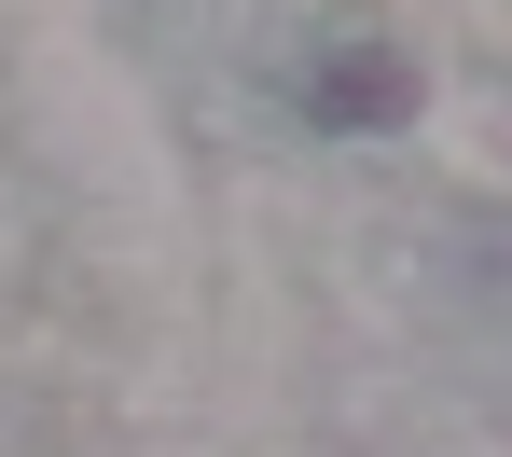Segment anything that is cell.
<instances>
[{
  "mask_svg": "<svg viewBox=\"0 0 512 457\" xmlns=\"http://www.w3.org/2000/svg\"><path fill=\"white\" fill-rule=\"evenodd\" d=\"M319 97H333V111H388V97H402V70H388V56H346Z\"/></svg>",
  "mask_w": 512,
  "mask_h": 457,
  "instance_id": "obj_1",
  "label": "cell"
}]
</instances>
